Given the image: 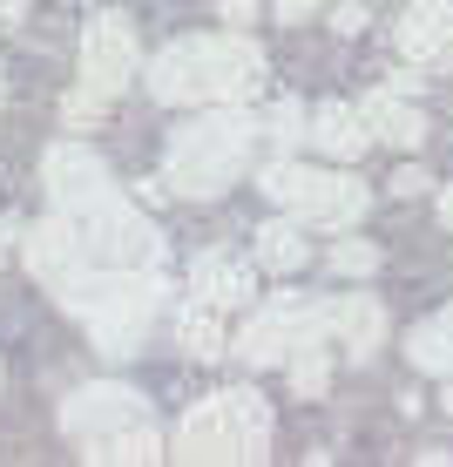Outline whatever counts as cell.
Masks as SVG:
<instances>
[{
	"label": "cell",
	"mask_w": 453,
	"mask_h": 467,
	"mask_svg": "<svg viewBox=\"0 0 453 467\" xmlns=\"http://www.w3.org/2000/svg\"><path fill=\"white\" fill-rule=\"evenodd\" d=\"M129 420H142V393L136 386H122V379H102V386H82V393H68L61 400V427L68 433H108V427H129Z\"/></svg>",
	"instance_id": "30bf717a"
},
{
	"label": "cell",
	"mask_w": 453,
	"mask_h": 467,
	"mask_svg": "<svg viewBox=\"0 0 453 467\" xmlns=\"http://www.w3.org/2000/svg\"><path fill=\"white\" fill-rule=\"evenodd\" d=\"M257 136H271L278 150H291V142H304V102H291V95H284V102H271V116L257 122Z\"/></svg>",
	"instance_id": "7402d4cb"
},
{
	"label": "cell",
	"mask_w": 453,
	"mask_h": 467,
	"mask_svg": "<svg viewBox=\"0 0 453 467\" xmlns=\"http://www.w3.org/2000/svg\"><path fill=\"white\" fill-rule=\"evenodd\" d=\"M170 285L156 278V271H82V278L61 292V305H68L75 318L88 326V339L108 352V359H136L142 339H149V318L156 305H163Z\"/></svg>",
	"instance_id": "3957f363"
},
{
	"label": "cell",
	"mask_w": 453,
	"mask_h": 467,
	"mask_svg": "<svg viewBox=\"0 0 453 467\" xmlns=\"http://www.w3.org/2000/svg\"><path fill=\"white\" fill-rule=\"evenodd\" d=\"M88 461H102V467H136V461H163V441H156V427H149V420H129V427L88 433Z\"/></svg>",
	"instance_id": "e0dca14e"
},
{
	"label": "cell",
	"mask_w": 453,
	"mask_h": 467,
	"mask_svg": "<svg viewBox=\"0 0 453 467\" xmlns=\"http://www.w3.org/2000/svg\"><path fill=\"white\" fill-rule=\"evenodd\" d=\"M325 379H332L325 339H318V346H298V352H291V386H298L304 400H312V393H325Z\"/></svg>",
	"instance_id": "44dd1931"
},
{
	"label": "cell",
	"mask_w": 453,
	"mask_h": 467,
	"mask_svg": "<svg viewBox=\"0 0 453 467\" xmlns=\"http://www.w3.org/2000/svg\"><path fill=\"white\" fill-rule=\"evenodd\" d=\"M332 27H338V35H359V27H365V7H359V0H345V7L332 14Z\"/></svg>",
	"instance_id": "d4e9b609"
},
{
	"label": "cell",
	"mask_w": 453,
	"mask_h": 467,
	"mask_svg": "<svg viewBox=\"0 0 453 467\" xmlns=\"http://www.w3.org/2000/svg\"><path fill=\"white\" fill-rule=\"evenodd\" d=\"M359 116L372 129V142H393V150H419V142H427V116L413 109V95L372 88L365 102H359Z\"/></svg>",
	"instance_id": "2e32d148"
},
{
	"label": "cell",
	"mask_w": 453,
	"mask_h": 467,
	"mask_svg": "<svg viewBox=\"0 0 453 467\" xmlns=\"http://www.w3.org/2000/svg\"><path fill=\"white\" fill-rule=\"evenodd\" d=\"M41 183H47V197H55V211H75L82 197L108 190V170H102L95 150H82V142H55V150L41 156Z\"/></svg>",
	"instance_id": "8fae6325"
},
{
	"label": "cell",
	"mask_w": 453,
	"mask_h": 467,
	"mask_svg": "<svg viewBox=\"0 0 453 467\" xmlns=\"http://www.w3.org/2000/svg\"><path fill=\"white\" fill-rule=\"evenodd\" d=\"M278 7V21H304V14H318V0H271Z\"/></svg>",
	"instance_id": "83f0119b"
},
{
	"label": "cell",
	"mask_w": 453,
	"mask_h": 467,
	"mask_svg": "<svg viewBox=\"0 0 453 467\" xmlns=\"http://www.w3.org/2000/svg\"><path fill=\"white\" fill-rule=\"evenodd\" d=\"M176 339H183V352H190V359H217V352H223V326H217V305L190 298L183 312H176Z\"/></svg>",
	"instance_id": "ffe728a7"
},
{
	"label": "cell",
	"mask_w": 453,
	"mask_h": 467,
	"mask_svg": "<svg viewBox=\"0 0 453 467\" xmlns=\"http://www.w3.org/2000/svg\"><path fill=\"white\" fill-rule=\"evenodd\" d=\"M257 190L271 203H284L298 223H318V231H352L365 217V183L359 176H338V170H304V163H264L257 170Z\"/></svg>",
	"instance_id": "8992f818"
},
{
	"label": "cell",
	"mask_w": 453,
	"mask_h": 467,
	"mask_svg": "<svg viewBox=\"0 0 453 467\" xmlns=\"http://www.w3.org/2000/svg\"><path fill=\"white\" fill-rule=\"evenodd\" d=\"M407 359L419 366V373L453 379V305H447V312H433V318H419V326L407 332Z\"/></svg>",
	"instance_id": "ac0fdd59"
},
{
	"label": "cell",
	"mask_w": 453,
	"mask_h": 467,
	"mask_svg": "<svg viewBox=\"0 0 453 467\" xmlns=\"http://www.w3.org/2000/svg\"><path fill=\"white\" fill-rule=\"evenodd\" d=\"M304 257H312V244H304L298 217H278V223L257 231V265H264V271H298Z\"/></svg>",
	"instance_id": "d6986e66"
},
{
	"label": "cell",
	"mask_w": 453,
	"mask_h": 467,
	"mask_svg": "<svg viewBox=\"0 0 453 467\" xmlns=\"http://www.w3.org/2000/svg\"><path fill=\"white\" fill-rule=\"evenodd\" d=\"M264 82V47H257L244 27L231 35H190L170 41L163 55L149 61V95L170 109H210V102H244Z\"/></svg>",
	"instance_id": "6da1fadb"
},
{
	"label": "cell",
	"mask_w": 453,
	"mask_h": 467,
	"mask_svg": "<svg viewBox=\"0 0 453 467\" xmlns=\"http://www.w3.org/2000/svg\"><path fill=\"white\" fill-rule=\"evenodd\" d=\"M440 223H447V231H453V183L440 190Z\"/></svg>",
	"instance_id": "f546056e"
},
{
	"label": "cell",
	"mask_w": 453,
	"mask_h": 467,
	"mask_svg": "<svg viewBox=\"0 0 453 467\" xmlns=\"http://www.w3.org/2000/svg\"><path fill=\"white\" fill-rule=\"evenodd\" d=\"M21 14H27V0H0V27H7V21H21Z\"/></svg>",
	"instance_id": "f1b7e54d"
},
{
	"label": "cell",
	"mask_w": 453,
	"mask_h": 467,
	"mask_svg": "<svg viewBox=\"0 0 453 467\" xmlns=\"http://www.w3.org/2000/svg\"><path fill=\"white\" fill-rule=\"evenodd\" d=\"M55 217L75 231V244L88 251V265H156V257H163L156 223L142 217L116 183L95 190V197H82L75 211H55Z\"/></svg>",
	"instance_id": "5b68a950"
},
{
	"label": "cell",
	"mask_w": 453,
	"mask_h": 467,
	"mask_svg": "<svg viewBox=\"0 0 453 467\" xmlns=\"http://www.w3.org/2000/svg\"><path fill=\"white\" fill-rule=\"evenodd\" d=\"M304 136H312V150H325L332 163H359L372 129H365V116L352 102H318L312 116H304Z\"/></svg>",
	"instance_id": "9a60e30c"
},
{
	"label": "cell",
	"mask_w": 453,
	"mask_h": 467,
	"mask_svg": "<svg viewBox=\"0 0 453 467\" xmlns=\"http://www.w3.org/2000/svg\"><path fill=\"white\" fill-rule=\"evenodd\" d=\"M7 231H14V223H7V217H0V257H7Z\"/></svg>",
	"instance_id": "4dcf8cb0"
},
{
	"label": "cell",
	"mask_w": 453,
	"mask_h": 467,
	"mask_svg": "<svg viewBox=\"0 0 453 467\" xmlns=\"http://www.w3.org/2000/svg\"><path fill=\"white\" fill-rule=\"evenodd\" d=\"M142 75V41H136V21L129 14H95L82 27V88L116 102V95Z\"/></svg>",
	"instance_id": "ba28073f"
},
{
	"label": "cell",
	"mask_w": 453,
	"mask_h": 467,
	"mask_svg": "<svg viewBox=\"0 0 453 467\" xmlns=\"http://www.w3.org/2000/svg\"><path fill=\"white\" fill-rule=\"evenodd\" d=\"M393 41L413 68H453V0H413L399 14Z\"/></svg>",
	"instance_id": "9c48e42d"
},
{
	"label": "cell",
	"mask_w": 453,
	"mask_h": 467,
	"mask_svg": "<svg viewBox=\"0 0 453 467\" xmlns=\"http://www.w3.org/2000/svg\"><path fill=\"white\" fill-rule=\"evenodd\" d=\"M386 88H393V95H419V88H427V75H419L413 61H407V68H399V75H393V82H386Z\"/></svg>",
	"instance_id": "484cf974"
},
{
	"label": "cell",
	"mask_w": 453,
	"mask_h": 467,
	"mask_svg": "<svg viewBox=\"0 0 453 467\" xmlns=\"http://www.w3.org/2000/svg\"><path fill=\"white\" fill-rule=\"evenodd\" d=\"M27 271H35L47 292L61 298V292H68V285L88 271V251L75 244V231H68L61 217H47V223H35V231H27Z\"/></svg>",
	"instance_id": "7c38bea8"
},
{
	"label": "cell",
	"mask_w": 453,
	"mask_h": 467,
	"mask_svg": "<svg viewBox=\"0 0 453 467\" xmlns=\"http://www.w3.org/2000/svg\"><path fill=\"white\" fill-rule=\"evenodd\" d=\"M318 339H325V305H304L298 292H278L244 332H237V359L244 366H278L298 346H318Z\"/></svg>",
	"instance_id": "52a82bcc"
},
{
	"label": "cell",
	"mask_w": 453,
	"mask_h": 467,
	"mask_svg": "<svg viewBox=\"0 0 453 467\" xmlns=\"http://www.w3.org/2000/svg\"><path fill=\"white\" fill-rule=\"evenodd\" d=\"M190 292H197L203 305H217V312H231V305H251L257 298V271H251V257L203 251L197 265H190Z\"/></svg>",
	"instance_id": "5bb4252c"
},
{
	"label": "cell",
	"mask_w": 453,
	"mask_h": 467,
	"mask_svg": "<svg viewBox=\"0 0 453 467\" xmlns=\"http://www.w3.org/2000/svg\"><path fill=\"white\" fill-rule=\"evenodd\" d=\"M447 413H453V386H447Z\"/></svg>",
	"instance_id": "1f68e13d"
},
{
	"label": "cell",
	"mask_w": 453,
	"mask_h": 467,
	"mask_svg": "<svg viewBox=\"0 0 453 467\" xmlns=\"http://www.w3.org/2000/svg\"><path fill=\"white\" fill-rule=\"evenodd\" d=\"M332 271H338V278H372V271H379V244H365V237H338V244H332Z\"/></svg>",
	"instance_id": "603a6c76"
},
{
	"label": "cell",
	"mask_w": 453,
	"mask_h": 467,
	"mask_svg": "<svg viewBox=\"0 0 453 467\" xmlns=\"http://www.w3.org/2000/svg\"><path fill=\"white\" fill-rule=\"evenodd\" d=\"M251 150H257V116H244L237 102H210V116L183 122L170 136L163 183L176 197H223L251 170Z\"/></svg>",
	"instance_id": "7a4b0ae2"
},
{
	"label": "cell",
	"mask_w": 453,
	"mask_h": 467,
	"mask_svg": "<svg viewBox=\"0 0 453 467\" xmlns=\"http://www.w3.org/2000/svg\"><path fill=\"white\" fill-rule=\"evenodd\" d=\"M325 339H338L352 352V359H372V352L386 346V305L372 298V292H345V298H332L325 305Z\"/></svg>",
	"instance_id": "4fadbf2b"
},
{
	"label": "cell",
	"mask_w": 453,
	"mask_h": 467,
	"mask_svg": "<svg viewBox=\"0 0 453 467\" xmlns=\"http://www.w3.org/2000/svg\"><path fill=\"white\" fill-rule=\"evenodd\" d=\"M217 14H223L231 27H251V21H257V0H217Z\"/></svg>",
	"instance_id": "cb8c5ba5"
},
{
	"label": "cell",
	"mask_w": 453,
	"mask_h": 467,
	"mask_svg": "<svg viewBox=\"0 0 453 467\" xmlns=\"http://www.w3.org/2000/svg\"><path fill=\"white\" fill-rule=\"evenodd\" d=\"M271 447V407L244 386H231V393H210L203 407L183 413V427H176V461H264Z\"/></svg>",
	"instance_id": "277c9868"
},
{
	"label": "cell",
	"mask_w": 453,
	"mask_h": 467,
	"mask_svg": "<svg viewBox=\"0 0 453 467\" xmlns=\"http://www.w3.org/2000/svg\"><path fill=\"white\" fill-rule=\"evenodd\" d=\"M427 183H433L427 170H399V176H393V190H399V197H419V190H427Z\"/></svg>",
	"instance_id": "4316f807"
}]
</instances>
